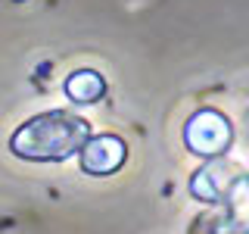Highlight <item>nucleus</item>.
Listing matches in <instances>:
<instances>
[{
  "label": "nucleus",
  "mask_w": 249,
  "mask_h": 234,
  "mask_svg": "<svg viewBox=\"0 0 249 234\" xmlns=\"http://www.w3.org/2000/svg\"><path fill=\"white\" fill-rule=\"evenodd\" d=\"M90 137V125L69 113H41L13 135V153L35 162H59L78 153Z\"/></svg>",
  "instance_id": "1"
},
{
  "label": "nucleus",
  "mask_w": 249,
  "mask_h": 234,
  "mask_svg": "<svg viewBox=\"0 0 249 234\" xmlns=\"http://www.w3.org/2000/svg\"><path fill=\"white\" fill-rule=\"evenodd\" d=\"M184 137L190 144V150H196L202 156H215L221 150H228L231 144V125L221 119L218 113H199L187 122Z\"/></svg>",
  "instance_id": "2"
},
{
  "label": "nucleus",
  "mask_w": 249,
  "mask_h": 234,
  "mask_svg": "<svg viewBox=\"0 0 249 234\" xmlns=\"http://www.w3.org/2000/svg\"><path fill=\"white\" fill-rule=\"evenodd\" d=\"M124 162V144L112 135L93 137L81 147V169L90 175H109Z\"/></svg>",
  "instance_id": "3"
},
{
  "label": "nucleus",
  "mask_w": 249,
  "mask_h": 234,
  "mask_svg": "<svg viewBox=\"0 0 249 234\" xmlns=\"http://www.w3.org/2000/svg\"><path fill=\"white\" fill-rule=\"evenodd\" d=\"M66 91H69V97H72L75 103H93V100L103 97L106 84H103V78H100L97 72L81 69V72H75V75L66 81Z\"/></svg>",
  "instance_id": "4"
}]
</instances>
